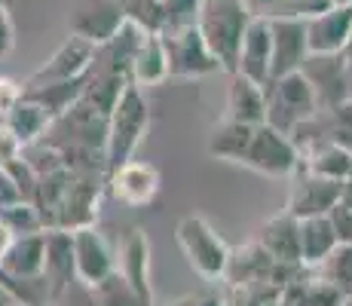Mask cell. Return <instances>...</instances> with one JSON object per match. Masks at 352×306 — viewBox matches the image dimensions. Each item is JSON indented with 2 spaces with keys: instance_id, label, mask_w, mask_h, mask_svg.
I'll return each mask as SVG.
<instances>
[{
  "instance_id": "cell-5",
  "label": "cell",
  "mask_w": 352,
  "mask_h": 306,
  "mask_svg": "<svg viewBox=\"0 0 352 306\" xmlns=\"http://www.w3.org/2000/svg\"><path fill=\"white\" fill-rule=\"evenodd\" d=\"M239 166L252 168L257 175H267V178H291L300 166V153L285 132L273 129L270 122H257Z\"/></svg>"
},
{
  "instance_id": "cell-34",
  "label": "cell",
  "mask_w": 352,
  "mask_h": 306,
  "mask_svg": "<svg viewBox=\"0 0 352 306\" xmlns=\"http://www.w3.org/2000/svg\"><path fill=\"white\" fill-rule=\"evenodd\" d=\"M12 50H16V25L6 3H0V58H6Z\"/></svg>"
},
{
  "instance_id": "cell-12",
  "label": "cell",
  "mask_w": 352,
  "mask_h": 306,
  "mask_svg": "<svg viewBox=\"0 0 352 306\" xmlns=\"http://www.w3.org/2000/svg\"><path fill=\"white\" fill-rule=\"evenodd\" d=\"M352 34V3H331L307 19V50L309 56L343 52Z\"/></svg>"
},
{
  "instance_id": "cell-4",
  "label": "cell",
  "mask_w": 352,
  "mask_h": 306,
  "mask_svg": "<svg viewBox=\"0 0 352 306\" xmlns=\"http://www.w3.org/2000/svg\"><path fill=\"white\" fill-rule=\"evenodd\" d=\"M263 98H267V120L263 122H270L273 129H279L285 135H291L303 120H309L319 111L316 89L303 71L273 77L263 86Z\"/></svg>"
},
{
  "instance_id": "cell-11",
  "label": "cell",
  "mask_w": 352,
  "mask_h": 306,
  "mask_svg": "<svg viewBox=\"0 0 352 306\" xmlns=\"http://www.w3.org/2000/svg\"><path fill=\"white\" fill-rule=\"evenodd\" d=\"M96 56H98V46L86 43L80 37H67L37 71L31 74L28 86H50V83H67V80H77L96 65Z\"/></svg>"
},
{
  "instance_id": "cell-2",
  "label": "cell",
  "mask_w": 352,
  "mask_h": 306,
  "mask_svg": "<svg viewBox=\"0 0 352 306\" xmlns=\"http://www.w3.org/2000/svg\"><path fill=\"white\" fill-rule=\"evenodd\" d=\"M248 22H252V10L242 0H202L199 6L196 28L227 74L236 71V52Z\"/></svg>"
},
{
  "instance_id": "cell-13",
  "label": "cell",
  "mask_w": 352,
  "mask_h": 306,
  "mask_svg": "<svg viewBox=\"0 0 352 306\" xmlns=\"http://www.w3.org/2000/svg\"><path fill=\"white\" fill-rule=\"evenodd\" d=\"M270 34H273V65H270V80L282 74L300 71L307 50V19L303 16H273L270 19Z\"/></svg>"
},
{
  "instance_id": "cell-7",
  "label": "cell",
  "mask_w": 352,
  "mask_h": 306,
  "mask_svg": "<svg viewBox=\"0 0 352 306\" xmlns=\"http://www.w3.org/2000/svg\"><path fill=\"white\" fill-rule=\"evenodd\" d=\"M129 22L123 0H77L67 12V34L92 46L111 43Z\"/></svg>"
},
{
  "instance_id": "cell-15",
  "label": "cell",
  "mask_w": 352,
  "mask_h": 306,
  "mask_svg": "<svg viewBox=\"0 0 352 306\" xmlns=\"http://www.w3.org/2000/svg\"><path fill=\"white\" fill-rule=\"evenodd\" d=\"M270 65H273V34H270V19L252 16L245 34H242L239 52H236V71L254 83H270Z\"/></svg>"
},
{
  "instance_id": "cell-36",
  "label": "cell",
  "mask_w": 352,
  "mask_h": 306,
  "mask_svg": "<svg viewBox=\"0 0 352 306\" xmlns=\"http://www.w3.org/2000/svg\"><path fill=\"white\" fill-rule=\"evenodd\" d=\"M19 199H25L22 190H19V184L12 181V175L6 172L3 166H0V208L12 206V202H19Z\"/></svg>"
},
{
  "instance_id": "cell-25",
  "label": "cell",
  "mask_w": 352,
  "mask_h": 306,
  "mask_svg": "<svg viewBox=\"0 0 352 306\" xmlns=\"http://www.w3.org/2000/svg\"><path fill=\"white\" fill-rule=\"evenodd\" d=\"M300 168L331 181H346L352 175V151L334 141H316L307 151H300Z\"/></svg>"
},
{
  "instance_id": "cell-42",
  "label": "cell",
  "mask_w": 352,
  "mask_h": 306,
  "mask_svg": "<svg viewBox=\"0 0 352 306\" xmlns=\"http://www.w3.org/2000/svg\"><path fill=\"white\" fill-rule=\"evenodd\" d=\"M19 306H58V300H40V303H19Z\"/></svg>"
},
{
  "instance_id": "cell-3",
  "label": "cell",
  "mask_w": 352,
  "mask_h": 306,
  "mask_svg": "<svg viewBox=\"0 0 352 306\" xmlns=\"http://www.w3.org/2000/svg\"><path fill=\"white\" fill-rule=\"evenodd\" d=\"M175 242H178L184 261L190 263L196 276L206 282H224L230 245L218 236V230L206 221L202 215H184L175 223Z\"/></svg>"
},
{
  "instance_id": "cell-45",
  "label": "cell",
  "mask_w": 352,
  "mask_h": 306,
  "mask_svg": "<svg viewBox=\"0 0 352 306\" xmlns=\"http://www.w3.org/2000/svg\"><path fill=\"white\" fill-rule=\"evenodd\" d=\"M0 3H6V0H0Z\"/></svg>"
},
{
  "instance_id": "cell-30",
  "label": "cell",
  "mask_w": 352,
  "mask_h": 306,
  "mask_svg": "<svg viewBox=\"0 0 352 306\" xmlns=\"http://www.w3.org/2000/svg\"><path fill=\"white\" fill-rule=\"evenodd\" d=\"M0 221H3L16 236L46 230L43 215H40L37 202H31V199H19V202H12V206H3L0 208Z\"/></svg>"
},
{
  "instance_id": "cell-21",
  "label": "cell",
  "mask_w": 352,
  "mask_h": 306,
  "mask_svg": "<svg viewBox=\"0 0 352 306\" xmlns=\"http://www.w3.org/2000/svg\"><path fill=\"white\" fill-rule=\"evenodd\" d=\"M129 80H132L138 89L147 86H160L168 80V56H166V43H162V34H141L138 46H135L132 65H129Z\"/></svg>"
},
{
  "instance_id": "cell-20",
  "label": "cell",
  "mask_w": 352,
  "mask_h": 306,
  "mask_svg": "<svg viewBox=\"0 0 352 306\" xmlns=\"http://www.w3.org/2000/svg\"><path fill=\"white\" fill-rule=\"evenodd\" d=\"M257 242L270 251L276 263H288V267H303L300 263V221L291 212H282L270 217L257 233Z\"/></svg>"
},
{
  "instance_id": "cell-43",
  "label": "cell",
  "mask_w": 352,
  "mask_h": 306,
  "mask_svg": "<svg viewBox=\"0 0 352 306\" xmlns=\"http://www.w3.org/2000/svg\"><path fill=\"white\" fill-rule=\"evenodd\" d=\"M153 306H184V303L178 300V303H153Z\"/></svg>"
},
{
  "instance_id": "cell-17",
  "label": "cell",
  "mask_w": 352,
  "mask_h": 306,
  "mask_svg": "<svg viewBox=\"0 0 352 306\" xmlns=\"http://www.w3.org/2000/svg\"><path fill=\"white\" fill-rule=\"evenodd\" d=\"M120 276L132 285V291L141 297L144 306H153V285H151V242H147L144 230H132V233L120 245L117 257Z\"/></svg>"
},
{
  "instance_id": "cell-39",
  "label": "cell",
  "mask_w": 352,
  "mask_h": 306,
  "mask_svg": "<svg viewBox=\"0 0 352 306\" xmlns=\"http://www.w3.org/2000/svg\"><path fill=\"white\" fill-rule=\"evenodd\" d=\"M12 239H16V233H12L10 227H6L3 221H0V257L10 251V245H12Z\"/></svg>"
},
{
  "instance_id": "cell-10",
  "label": "cell",
  "mask_w": 352,
  "mask_h": 306,
  "mask_svg": "<svg viewBox=\"0 0 352 306\" xmlns=\"http://www.w3.org/2000/svg\"><path fill=\"white\" fill-rule=\"evenodd\" d=\"M340 193H343V181L322 178V175H313L297 166V172L291 175V193L285 212H291L294 217L328 215L340 202Z\"/></svg>"
},
{
  "instance_id": "cell-24",
  "label": "cell",
  "mask_w": 352,
  "mask_h": 306,
  "mask_svg": "<svg viewBox=\"0 0 352 306\" xmlns=\"http://www.w3.org/2000/svg\"><path fill=\"white\" fill-rule=\"evenodd\" d=\"M300 221V263L303 267H319L324 257L340 245L337 230L328 215H313V217H297Z\"/></svg>"
},
{
  "instance_id": "cell-16",
  "label": "cell",
  "mask_w": 352,
  "mask_h": 306,
  "mask_svg": "<svg viewBox=\"0 0 352 306\" xmlns=\"http://www.w3.org/2000/svg\"><path fill=\"white\" fill-rule=\"evenodd\" d=\"M346 300L349 297L313 267H297L279 291V306H346Z\"/></svg>"
},
{
  "instance_id": "cell-29",
  "label": "cell",
  "mask_w": 352,
  "mask_h": 306,
  "mask_svg": "<svg viewBox=\"0 0 352 306\" xmlns=\"http://www.w3.org/2000/svg\"><path fill=\"white\" fill-rule=\"evenodd\" d=\"M92 297H96V306H144L141 297L132 291V285L120 276V270H113L98 285H92Z\"/></svg>"
},
{
  "instance_id": "cell-33",
  "label": "cell",
  "mask_w": 352,
  "mask_h": 306,
  "mask_svg": "<svg viewBox=\"0 0 352 306\" xmlns=\"http://www.w3.org/2000/svg\"><path fill=\"white\" fill-rule=\"evenodd\" d=\"M22 151H25L22 141H19L16 135H12V129L0 120V166H10L12 160H19V156H22Z\"/></svg>"
},
{
  "instance_id": "cell-38",
  "label": "cell",
  "mask_w": 352,
  "mask_h": 306,
  "mask_svg": "<svg viewBox=\"0 0 352 306\" xmlns=\"http://www.w3.org/2000/svg\"><path fill=\"white\" fill-rule=\"evenodd\" d=\"M184 306H227L224 291H199V294H190L181 300Z\"/></svg>"
},
{
  "instance_id": "cell-28",
  "label": "cell",
  "mask_w": 352,
  "mask_h": 306,
  "mask_svg": "<svg viewBox=\"0 0 352 306\" xmlns=\"http://www.w3.org/2000/svg\"><path fill=\"white\" fill-rule=\"evenodd\" d=\"M316 270L352 300V242H340Z\"/></svg>"
},
{
  "instance_id": "cell-35",
  "label": "cell",
  "mask_w": 352,
  "mask_h": 306,
  "mask_svg": "<svg viewBox=\"0 0 352 306\" xmlns=\"http://www.w3.org/2000/svg\"><path fill=\"white\" fill-rule=\"evenodd\" d=\"M58 306H96V297H92V288L83 282H74L71 288L58 297Z\"/></svg>"
},
{
  "instance_id": "cell-14",
  "label": "cell",
  "mask_w": 352,
  "mask_h": 306,
  "mask_svg": "<svg viewBox=\"0 0 352 306\" xmlns=\"http://www.w3.org/2000/svg\"><path fill=\"white\" fill-rule=\"evenodd\" d=\"M46 254H43V291L50 300H58L74 282V239L67 227H46Z\"/></svg>"
},
{
  "instance_id": "cell-41",
  "label": "cell",
  "mask_w": 352,
  "mask_h": 306,
  "mask_svg": "<svg viewBox=\"0 0 352 306\" xmlns=\"http://www.w3.org/2000/svg\"><path fill=\"white\" fill-rule=\"evenodd\" d=\"M343 61H346V98H352V52H343Z\"/></svg>"
},
{
  "instance_id": "cell-8",
  "label": "cell",
  "mask_w": 352,
  "mask_h": 306,
  "mask_svg": "<svg viewBox=\"0 0 352 306\" xmlns=\"http://www.w3.org/2000/svg\"><path fill=\"white\" fill-rule=\"evenodd\" d=\"M160 168L153 162L144 160H129L123 166H117L113 172H107V187L111 196L126 208H144L157 199L160 193Z\"/></svg>"
},
{
  "instance_id": "cell-32",
  "label": "cell",
  "mask_w": 352,
  "mask_h": 306,
  "mask_svg": "<svg viewBox=\"0 0 352 306\" xmlns=\"http://www.w3.org/2000/svg\"><path fill=\"white\" fill-rule=\"evenodd\" d=\"M202 0H166V22H162V31H178V28H190L196 25V16H199Z\"/></svg>"
},
{
  "instance_id": "cell-37",
  "label": "cell",
  "mask_w": 352,
  "mask_h": 306,
  "mask_svg": "<svg viewBox=\"0 0 352 306\" xmlns=\"http://www.w3.org/2000/svg\"><path fill=\"white\" fill-rule=\"evenodd\" d=\"M22 98V86H16L12 80H3L0 77V117H3L6 111H10L16 101Z\"/></svg>"
},
{
  "instance_id": "cell-1",
  "label": "cell",
  "mask_w": 352,
  "mask_h": 306,
  "mask_svg": "<svg viewBox=\"0 0 352 306\" xmlns=\"http://www.w3.org/2000/svg\"><path fill=\"white\" fill-rule=\"evenodd\" d=\"M151 129V105L144 92L135 83H129L117 98L113 111L107 113V135H104V168L113 172L117 166L135 160L138 147L144 144Z\"/></svg>"
},
{
  "instance_id": "cell-19",
  "label": "cell",
  "mask_w": 352,
  "mask_h": 306,
  "mask_svg": "<svg viewBox=\"0 0 352 306\" xmlns=\"http://www.w3.org/2000/svg\"><path fill=\"white\" fill-rule=\"evenodd\" d=\"M43 254H46V233H22L16 236L3 257H0V267L6 276H12L22 285H37L43 282Z\"/></svg>"
},
{
  "instance_id": "cell-23",
  "label": "cell",
  "mask_w": 352,
  "mask_h": 306,
  "mask_svg": "<svg viewBox=\"0 0 352 306\" xmlns=\"http://www.w3.org/2000/svg\"><path fill=\"white\" fill-rule=\"evenodd\" d=\"M0 120L12 129V135L22 141V147H34L46 135V129L56 122V120H52V113L46 111L40 101H34L31 95H25V92H22V98H19Z\"/></svg>"
},
{
  "instance_id": "cell-44",
  "label": "cell",
  "mask_w": 352,
  "mask_h": 306,
  "mask_svg": "<svg viewBox=\"0 0 352 306\" xmlns=\"http://www.w3.org/2000/svg\"><path fill=\"white\" fill-rule=\"evenodd\" d=\"M343 52H352V34H349V43H346V50H343Z\"/></svg>"
},
{
  "instance_id": "cell-26",
  "label": "cell",
  "mask_w": 352,
  "mask_h": 306,
  "mask_svg": "<svg viewBox=\"0 0 352 306\" xmlns=\"http://www.w3.org/2000/svg\"><path fill=\"white\" fill-rule=\"evenodd\" d=\"M254 126L248 122H236V120H221L218 126L208 135V156L221 162H236L239 166L242 156L248 151V141H252Z\"/></svg>"
},
{
  "instance_id": "cell-22",
  "label": "cell",
  "mask_w": 352,
  "mask_h": 306,
  "mask_svg": "<svg viewBox=\"0 0 352 306\" xmlns=\"http://www.w3.org/2000/svg\"><path fill=\"white\" fill-rule=\"evenodd\" d=\"M224 120L236 122H257L267 120V98H263V86L254 80L242 77V74H230V89H227V113Z\"/></svg>"
},
{
  "instance_id": "cell-40",
  "label": "cell",
  "mask_w": 352,
  "mask_h": 306,
  "mask_svg": "<svg viewBox=\"0 0 352 306\" xmlns=\"http://www.w3.org/2000/svg\"><path fill=\"white\" fill-rule=\"evenodd\" d=\"M0 306H19V297L12 294V291L6 288L3 282H0Z\"/></svg>"
},
{
  "instance_id": "cell-18",
  "label": "cell",
  "mask_w": 352,
  "mask_h": 306,
  "mask_svg": "<svg viewBox=\"0 0 352 306\" xmlns=\"http://www.w3.org/2000/svg\"><path fill=\"white\" fill-rule=\"evenodd\" d=\"M307 80L313 83L319 107H334L346 101V61L343 52H331V56H307L300 65Z\"/></svg>"
},
{
  "instance_id": "cell-31",
  "label": "cell",
  "mask_w": 352,
  "mask_h": 306,
  "mask_svg": "<svg viewBox=\"0 0 352 306\" xmlns=\"http://www.w3.org/2000/svg\"><path fill=\"white\" fill-rule=\"evenodd\" d=\"M126 19L147 34H160L166 22V0H123Z\"/></svg>"
},
{
  "instance_id": "cell-27",
  "label": "cell",
  "mask_w": 352,
  "mask_h": 306,
  "mask_svg": "<svg viewBox=\"0 0 352 306\" xmlns=\"http://www.w3.org/2000/svg\"><path fill=\"white\" fill-rule=\"evenodd\" d=\"M279 285L273 282H242L224 285L227 306H279Z\"/></svg>"
},
{
  "instance_id": "cell-9",
  "label": "cell",
  "mask_w": 352,
  "mask_h": 306,
  "mask_svg": "<svg viewBox=\"0 0 352 306\" xmlns=\"http://www.w3.org/2000/svg\"><path fill=\"white\" fill-rule=\"evenodd\" d=\"M74 239V270H77V282L98 285L104 276L117 270V254H113L111 242L96 230V223H83V227L71 230Z\"/></svg>"
},
{
  "instance_id": "cell-6",
  "label": "cell",
  "mask_w": 352,
  "mask_h": 306,
  "mask_svg": "<svg viewBox=\"0 0 352 306\" xmlns=\"http://www.w3.org/2000/svg\"><path fill=\"white\" fill-rule=\"evenodd\" d=\"M168 56V77H184V80H199L208 74H221V61L214 58V52L208 50V43L202 40V34L196 25L178 31L162 34Z\"/></svg>"
}]
</instances>
